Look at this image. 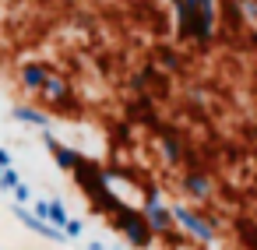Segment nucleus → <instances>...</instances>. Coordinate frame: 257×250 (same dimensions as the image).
Returning <instances> with one entry per match:
<instances>
[{"mask_svg": "<svg viewBox=\"0 0 257 250\" xmlns=\"http://www.w3.org/2000/svg\"><path fill=\"white\" fill-rule=\"evenodd\" d=\"M11 211H15V218H18L25 229H32L36 236H43V239H50V243H67V232L57 229V225H50L46 218H39L29 204H11Z\"/></svg>", "mask_w": 257, "mask_h": 250, "instance_id": "423d86ee", "label": "nucleus"}, {"mask_svg": "<svg viewBox=\"0 0 257 250\" xmlns=\"http://www.w3.org/2000/svg\"><path fill=\"white\" fill-rule=\"evenodd\" d=\"M113 229L134 246V250H148L152 243H155V232H152V225H148V218H145V211L141 208H131V204H123L113 218Z\"/></svg>", "mask_w": 257, "mask_h": 250, "instance_id": "f257e3e1", "label": "nucleus"}, {"mask_svg": "<svg viewBox=\"0 0 257 250\" xmlns=\"http://www.w3.org/2000/svg\"><path fill=\"white\" fill-rule=\"evenodd\" d=\"M88 250H106V246H102L99 239H92V243H88Z\"/></svg>", "mask_w": 257, "mask_h": 250, "instance_id": "6ab92c4d", "label": "nucleus"}, {"mask_svg": "<svg viewBox=\"0 0 257 250\" xmlns=\"http://www.w3.org/2000/svg\"><path fill=\"white\" fill-rule=\"evenodd\" d=\"M215 8H204V11H194L187 18H176V36L183 43H197V46H208L215 39Z\"/></svg>", "mask_w": 257, "mask_h": 250, "instance_id": "20e7f679", "label": "nucleus"}, {"mask_svg": "<svg viewBox=\"0 0 257 250\" xmlns=\"http://www.w3.org/2000/svg\"><path fill=\"white\" fill-rule=\"evenodd\" d=\"M141 211H145V218H148V225H152L155 239H159V236L166 239V236H173V232H176L173 204H166V201H162L159 187H145V201H141Z\"/></svg>", "mask_w": 257, "mask_h": 250, "instance_id": "7ed1b4c3", "label": "nucleus"}, {"mask_svg": "<svg viewBox=\"0 0 257 250\" xmlns=\"http://www.w3.org/2000/svg\"><path fill=\"white\" fill-rule=\"evenodd\" d=\"M239 236H243V239L257 250V232H253V225H250V222H239Z\"/></svg>", "mask_w": 257, "mask_h": 250, "instance_id": "f3484780", "label": "nucleus"}, {"mask_svg": "<svg viewBox=\"0 0 257 250\" xmlns=\"http://www.w3.org/2000/svg\"><path fill=\"white\" fill-rule=\"evenodd\" d=\"M11 197H15V204H29V201H32V187H29V183L22 180V183H18V187L11 190Z\"/></svg>", "mask_w": 257, "mask_h": 250, "instance_id": "2eb2a0df", "label": "nucleus"}, {"mask_svg": "<svg viewBox=\"0 0 257 250\" xmlns=\"http://www.w3.org/2000/svg\"><path fill=\"white\" fill-rule=\"evenodd\" d=\"M50 155H53L57 169H64V173H74V169L81 166V159H85V155H81L78 148H71V145H64V141H60V145H57V148H53Z\"/></svg>", "mask_w": 257, "mask_h": 250, "instance_id": "9d476101", "label": "nucleus"}, {"mask_svg": "<svg viewBox=\"0 0 257 250\" xmlns=\"http://www.w3.org/2000/svg\"><path fill=\"white\" fill-rule=\"evenodd\" d=\"M18 183H22V176H18V169H15V166L0 173V190H8V194H11V190H15Z\"/></svg>", "mask_w": 257, "mask_h": 250, "instance_id": "4468645a", "label": "nucleus"}, {"mask_svg": "<svg viewBox=\"0 0 257 250\" xmlns=\"http://www.w3.org/2000/svg\"><path fill=\"white\" fill-rule=\"evenodd\" d=\"M43 106H50L53 113H67V116H74V113H81V106L74 102V88H71V81L64 78V74H50V81L43 85V92L36 95Z\"/></svg>", "mask_w": 257, "mask_h": 250, "instance_id": "39448f33", "label": "nucleus"}, {"mask_svg": "<svg viewBox=\"0 0 257 250\" xmlns=\"http://www.w3.org/2000/svg\"><path fill=\"white\" fill-rule=\"evenodd\" d=\"M173 218H176V225L183 229V236H190V239L201 243V246H211V243L218 239V222L208 218L204 211L190 208V204H173Z\"/></svg>", "mask_w": 257, "mask_h": 250, "instance_id": "f03ea898", "label": "nucleus"}, {"mask_svg": "<svg viewBox=\"0 0 257 250\" xmlns=\"http://www.w3.org/2000/svg\"><path fill=\"white\" fill-rule=\"evenodd\" d=\"M64 232H67V239H81V232H85V222H81V218H71V222L64 225Z\"/></svg>", "mask_w": 257, "mask_h": 250, "instance_id": "dca6fc26", "label": "nucleus"}, {"mask_svg": "<svg viewBox=\"0 0 257 250\" xmlns=\"http://www.w3.org/2000/svg\"><path fill=\"white\" fill-rule=\"evenodd\" d=\"M0 67H4V60H0Z\"/></svg>", "mask_w": 257, "mask_h": 250, "instance_id": "aec40b11", "label": "nucleus"}, {"mask_svg": "<svg viewBox=\"0 0 257 250\" xmlns=\"http://www.w3.org/2000/svg\"><path fill=\"white\" fill-rule=\"evenodd\" d=\"M50 74H53V67H50V64H43V60H29V64H22V67H18V85H22V92L39 95V92H43V85L50 81Z\"/></svg>", "mask_w": 257, "mask_h": 250, "instance_id": "0eeeda50", "label": "nucleus"}, {"mask_svg": "<svg viewBox=\"0 0 257 250\" xmlns=\"http://www.w3.org/2000/svg\"><path fill=\"white\" fill-rule=\"evenodd\" d=\"M176 8V18H187L194 11H204V8H215V0H173Z\"/></svg>", "mask_w": 257, "mask_h": 250, "instance_id": "ddd939ff", "label": "nucleus"}, {"mask_svg": "<svg viewBox=\"0 0 257 250\" xmlns=\"http://www.w3.org/2000/svg\"><path fill=\"white\" fill-rule=\"evenodd\" d=\"M46 222H50V225H57V229H64V225L71 222V215H67V208H64V201H60V197L46 201Z\"/></svg>", "mask_w": 257, "mask_h": 250, "instance_id": "f8f14e48", "label": "nucleus"}, {"mask_svg": "<svg viewBox=\"0 0 257 250\" xmlns=\"http://www.w3.org/2000/svg\"><path fill=\"white\" fill-rule=\"evenodd\" d=\"M15 162H11V152L8 148H0V173H4V169H11Z\"/></svg>", "mask_w": 257, "mask_h": 250, "instance_id": "a211bd4d", "label": "nucleus"}, {"mask_svg": "<svg viewBox=\"0 0 257 250\" xmlns=\"http://www.w3.org/2000/svg\"><path fill=\"white\" fill-rule=\"evenodd\" d=\"M11 120H18V123H25V127H36V131H50V113L46 109H39V106H15L11 109Z\"/></svg>", "mask_w": 257, "mask_h": 250, "instance_id": "1a4fd4ad", "label": "nucleus"}, {"mask_svg": "<svg viewBox=\"0 0 257 250\" xmlns=\"http://www.w3.org/2000/svg\"><path fill=\"white\" fill-rule=\"evenodd\" d=\"M180 187H183V194L190 197V201H211V194H215V180L204 173V169H187L183 176H180Z\"/></svg>", "mask_w": 257, "mask_h": 250, "instance_id": "6e6552de", "label": "nucleus"}, {"mask_svg": "<svg viewBox=\"0 0 257 250\" xmlns=\"http://www.w3.org/2000/svg\"><path fill=\"white\" fill-rule=\"evenodd\" d=\"M159 141H162V155H166V162H169V166H180V162H183V155H187V152H183L180 134H176V131H162V138H159Z\"/></svg>", "mask_w": 257, "mask_h": 250, "instance_id": "9b49d317", "label": "nucleus"}]
</instances>
